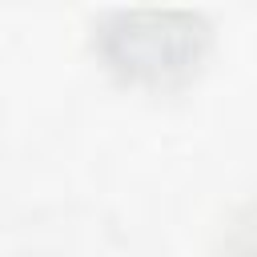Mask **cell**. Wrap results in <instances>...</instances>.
Segmentation results:
<instances>
[{
  "mask_svg": "<svg viewBox=\"0 0 257 257\" xmlns=\"http://www.w3.org/2000/svg\"><path fill=\"white\" fill-rule=\"evenodd\" d=\"M92 48L124 84L169 88L189 80L209 52V24L197 12H108L92 28Z\"/></svg>",
  "mask_w": 257,
  "mask_h": 257,
  "instance_id": "cell-1",
  "label": "cell"
},
{
  "mask_svg": "<svg viewBox=\"0 0 257 257\" xmlns=\"http://www.w3.org/2000/svg\"><path fill=\"white\" fill-rule=\"evenodd\" d=\"M225 257H257V201L237 217V225H233V233H229Z\"/></svg>",
  "mask_w": 257,
  "mask_h": 257,
  "instance_id": "cell-2",
  "label": "cell"
}]
</instances>
